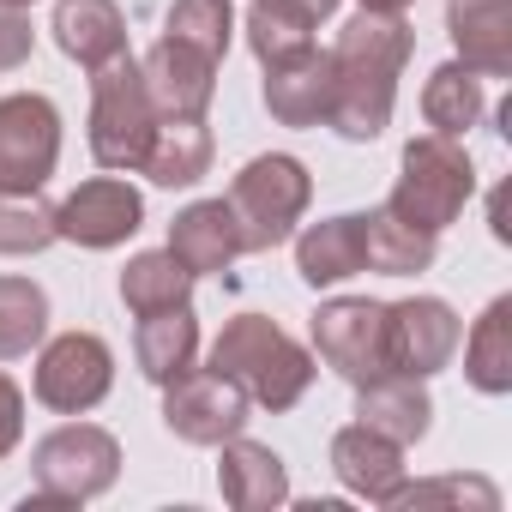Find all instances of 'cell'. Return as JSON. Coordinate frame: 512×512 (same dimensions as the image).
Here are the masks:
<instances>
[{"instance_id": "83f0119b", "label": "cell", "mask_w": 512, "mask_h": 512, "mask_svg": "<svg viewBox=\"0 0 512 512\" xmlns=\"http://www.w3.org/2000/svg\"><path fill=\"white\" fill-rule=\"evenodd\" d=\"M193 272L175 260L169 247H151V253H133L127 272H121V302L127 314H163V308H181L193 302Z\"/></svg>"}, {"instance_id": "4fadbf2b", "label": "cell", "mask_w": 512, "mask_h": 512, "mask_svg": "<svg viewBox=\"0 0 512 512\" xmlns=\"http://www.w3.org/2000/svg\"><path fill=\"white\" fill-rule=\"evenodd\" d=\"M217 67L223 61H211V55H199V49H187L175 37H157L145 49V61H139L157 121H205V109L217 97Z\"/></svg>"}, {"instance_id": "7c38bea8", "label": "cell", "mask_w": 512, "mask_h": 512, "mask_svg": "<svg viewBox=\"0 0 512 512\" xmlns=\"http://www.w3.org/2000/svg\"><path fill=\"white\" fill-rule=\"evenodd\" d=\"M386 332H392V374L434 380L440 368H452L464 320L440 296H410V302H386Z\"/></svg>"}, {"instance_id": "7a4b0ae2", "label": "cell", "mask_w": 512, "mask_h": 512, "mask_svg": "<svg viewBox=\"0 0 512 512\" xmlns=\"http://www.w3.org/2000/svg\"><path fill=\"white\" fill-rule=\"evenodd\" d=\"M211 368L229 374L253 404H266L272 416H278V410H296V404L308 398L314 374H320L314 350H302V344H296L278 320H266V314H235V320L217 332V344H211Z\"/></svg>"}, {"instance_id": "1f68e13d", "label": "cell", "mask_w": 512, "mask_h": 512, "mask_svg": "<svg viewBox=\"0 0 512 512\" xmlns=\"http://www.w3.org/2000/svg\"><path fill=\"white\" fill-rule=\"evenodd\" d=\"M392 512L410 506H476V512H500V488L488 476H434V482H398L386 494Z\"/></svg>"}, {"instance_id": "836d02e7", "label": "cell", "mask_w": 512, "mask_h": 512, "mask_svg": "<svg viewBox=\"0 0 512 512\" xmlns=\"http://www.w3.org/2000/svg\"><path fill=\"white\" fill-rule=\"evenodd\" d=\"M25 440V392L13 374H0V458Z\"/></svg>"}, {"instance_id": "5b68a950", "label": "cell", "mask_w": 512, "mask_h": 512, "mask_svg": "<svg viewBox=\"0 0 512 512\" xmlns=\"http://www.w3.org/2000/svg\"><path fill=\"white\" fill-rule=\"evenodd\" d=\"M157 133V109L145 91V73L133 55H115L109 67L91 73V157L115 175H139L145 151Z\"/></svg>"}, {"instance_id": "7402d4cb", "label": "cell", "mask_w": 512, "mask_h": 512, "mask_svg": "<svg viewBox=\"0 0 512 512\" xmlns=\"http://www.w3.org/2000/svg\"><path fill=\"white\" fill-rule=\"evenodd\" d=\"M362 217V266L380 272V278H416L434 266V253H440V235L404 223L398 211L374 205V211H356Z\"/></svg>"}, {"instance_id": "4dcf8cb0", "label": "cell", "mask_w": 512, "mask_h": 512, "mask_svg": "<svg viewBox=\"0 0 512 512\" xmlns=\"http://www.w3.org/2000/svg\"><path fill=\"white\" fill-rule=\"evenodd\" d=\"M55 247V205L37 193H0V260H31Z\"/></svg>"}, {"instance_id": "603a6c76", "label": "cell", "mask_w": 512, "mask_h": 512, "mask_svg": "<svg viewBox=\"0 0 512 512\" xmlns=\"http://www.w3.org/2000/svg\"><path fill=\"white\" fill-rule=\"evenodd\" d=\"M199 356V320H193V302L181 308H163V314H139V332H133V362L151 386H169L193 368Z\"/></svg>"}, {"instance_id": "277c9868", "label": "cell", "mask_w": 512, "mask_h": 512, "mask_svg": "<svg viewBox=\"0 0 512 512\" xmlns=\"http://www.w3.org/2000/svg\"><path fill=\"white\" fill-rule=\"evenodd\" d=\"M476 199V163L458 139L446 133H416L398 157V187L386 199V211H398L404 223L428 229V235H446L464 205Z\"/></svg>"}, {"instance_id": "d6a6232c", "label": "cell", "mask_w": 512, "mask_h": 512, "mask_svg": "<svg viewBox=\"0 0 512 512\" xmlns=\"http://www.w3.org/2000/svg\"><path fill=\"white\" fill-rule=\"evenodd\" d=\"M31 49H37V31H31V19H25L19 7H0V73L25 67V61H31Z\"/></svg>"}, {"instance_id": "e575fe53", "label": "cell", "mask_w": 512, "mask_h": 512, "mask_svg": "<svg viewBox=\"0 0 512 512\" xmlns=\"http://www.w3.org/2000/svg\"><path fill=\"white\" fill-rule=\"evenodd\" d=\"M488 223H494V241H512V223H506V187H494V199H488Z\"/></svg>"}, {"instance_id": "d4e9b609", "label": "cell", "mask_w": 512, "mask_h": 512, "mask_svg": "<svg viewBox=\"0 0 512 512\" xmlns=\"http://www.w3.org/2000/svg\"><path fill=\"white\" fill-rule=\"evenodd\" d=\"M314 31H320V19L302 7V0H253L247 7V49L266 73L302 61L314 49Z\"/></svg>"}, {"instance_id": "52a82bcc", "label": "cell", "mask_w": 512, "mask_h": 512, "mask_svg": "<svg viewBox=\"0 0 512 512\" xmlns=\"http://www.w3.org/2000/svg\"><path fill=\"white\" fill-rule=\"evenodd\" d=\"M314 356L350 386H368V380L392 374L386 302H374V296H332V302H320V314H314Z\"/></svg>"}, {"instance_id": "9a60e30c", "label": "cell", "mask_w": 512, "mask_h": 512, "mask_svg": "<svg viewBox=\"0 0 512 512\" xmlns=\"http://www.w3.org/2000/svg\"><path fill=\"white\" fill-rule=\"evenodd\" d=\"M332 476H338L356 500L386 506V494L404 482V446L386 440V434L368 428V422H350V428L332 434Z\"/></svg>"}, {"instance_id": "3957f363", "label": "cell", "mask_w": 512, "mask_h": 512, "mask_svg": "<svg viewBox=\"0 0 512 512\" xmlns=\"http://www.w3.org/2000/svg\"><path fill=\"white\" fill-rule=\"evenodd\" d=\"M235 229H241V253H272L296 235V223L308 217L314 205V175L302 157L290 151H266V157H253L241 163V175L229 181L223 193Z\"/></svg>"}, {"instance_id": "484cf974", "label": "cell", "mask_w": 512, "mask_h": 512, "mask_svg": "<svg viewBox=\"0 0 512 512\" xmlns=\"http://www.w3.org/2000/svg\"><path fill=\"white\" fill-rule=\"evenodd\" d=\"M458 344H464V380L482 398H506L512 392V296H494L470 326V338Z\"/></svg>"}, {"instance_id": "ffe728a7", "label": "cell", "mask_w": 512, "mask_h": 512, "mask_svg": "<svg viewBox=\"0 0 512 512\" xmlns=\"http://www.w3.org/2000/svg\"><path fill=\"white\" fill-rule=\"evenodd\" d=\"M356 272H368V266H362V217H356V211L320 217V223H308V229L296 235V278H302L308 290H338V284H350Z\"/></svg>"}, {"instance_id": "5bb4252c", "label": "cell", "mask_w": 512, "mask_h": 512, "mask_svg": "<svg viewBox=\"0 0 512 512\" xmlns=\"http://www.w3.org/2000/svg\"><path fill=\"white\" fill-rule=\"evenodd\" d=\"M446 37L476 79H512V0H452Z\"/></svg>"}, {"instance_id": "d6986e66", "label": "cell", "mask_w": 512, "mask_h": 512, "mask_svg": "<svg viewBox=\"0 0 512 512\" xmlns=\"http://www.w3.org/2000/svg\"><path fill=\"white\" fill-rule=\"evenodd\" d=\"M260 97H266V109H272L278 127H326L332 121V55L308 49L302 61L272 67Z\"/></svg>"}, {"instance_id": "cb8c5ba5", "label": "cell", "mask_w": 512, "mask_h": 512, "mask_svg": "<svg viewBox=\"0 0 512 512\" xmlns=\"http://www.w3.org/2000/svg\"><path fill=\"white\" fill-rule=\"evenodd\" d=\"M211 157H217V139L205 121H157L139 175L151 187H199L211 175Z\"/></svg>"}, {"instance_id": "4316f807", "label": "cell", "mask_w": 512, "mask_h": 512, "mask_svg": "<svg viewBox=\"0 0 512 512\" xmlns=\"http://www.w3.org/2000/svg\"><path fill=\"white\" fill-rule=\"evenodd\" d=\"M488 97H482V79L464 67V61H440L422 85V121L428 133H446V139H464L476 121H482Z\"/></svg>"}, {"instance_id": "9c48e42d", "label": "cell", "mask_w": 512, "mask_h": 512, "mask_svg": "<svg viewBox=\"0 0 512 512\" xmlns=\"http://www.w3.org/2000/svg\"><path fill=\"white\" fill-rule=\"evenodd\" d=\"M115 386V350L97 338V332H61L43 344L37 356V374H31V392L43 410L55 416H85L109 398Z\"/></svg>"}, {"instance_id": "74e56055", "label": "cell", "mask_w": 512, "mask_h": 512, "mask_svg": "<svg viewBox=\"0 0 512 512\" xmlns=\"http://www.w3.org/2000/svg\"><path fill=\"white\" fill-rule=\"evenodd\" d=\"M0 7H19V13H25V7H37V0H0Z\"/></svg>"}, {"instance_id": "8992f818", "label": "cell", "mask_w": 512, "mask_h": 512, "mask_svg": "<svg viewBox=\"0 0 512 512\" xmlns=\"http://www.w3.org/2000/svg\"><path fill=\"white\" fill-rule=\"evenodd\" d=\"M31 476H37V494L55 500V506H85L97 494L115 488L121 476V440L97 422H67L55 434H43L31 446Z\"/></svg>"}, {"instance_id": "d590c367", "label": "cell", "mask_w": 512, "mask_h": 512, "mask_svg": "<svg viewBox=\"0 0 512 512\" xmlns=\"http://www.w3.org/2000/svg\"><path fill=\"white\" fill-rule=\"evenodd\" d=\"M416 0H362V13H410Z\"/></svg>"}, {"instance_id": "8fae6325", "label": "cell", "mask_w": 512, "mask_h": 512, "mask_svg": "<svg viewBox=\"0 0 512 512\" xmlns=\"http://www.w3.org/2000/svg\"><path fill=\"white\" fill-rule=\"evenodd\" d=\"M139 229H145V193L121 175H91L55 205V241L91 247V253H109Z\"/></svg>"}, {"instance_id": "44dd1931", "label": "cell", "mask_w": 512, "mask_h": 512, "mask_svg": "<svg viewBox=\"0 0 512 512\" xmlns=\"http://www.w3.org/2000/svg\"><path fill=\"white\" fill-rule=\"evenodd\" d=\"M356 422L380 428V434L398 440V446H416V440H428V428H434V398H428V386L410 380V374H380V380L356 386Z\"/></svg>"}, {"instance_id": "ba28073f", "label": "cell", "mask_w": 512, "mask_h": 512, "mask_svg": "<svg viewBox=\"0 0 512 512\" xmlns=\"http://www.w3.org/2000/svg\"><path fill=\"white\" fill-rule=\"evenodd\" d=\"M61 163V109L43 91L0 97V193H43Z\"/></svg>"}, {"instance_id": "30bf717a", "label": "cell", "mask_w": 512, "mask_h": 512, "mask_svg": "<svg viewBox=\"0 0 512 512\" xmlns=\"http://www.w3.org/2000/svg\"><path fill=\"white\" fill-rule=\"evenodd\" d=\"M247 422H253V398L217 368H187L181 380L163 386V428L187 446H223L247 434Z\"/></svg>"}, {"instance_id": "f546056e", "label": "cell", "mask_w": 512, "mask_h": 512, "mask_svg": "<svg viewBox=\"0 0 512 512\" xmlns=\"http://www.w3.org/2000/svg\"><path fill=\"white\" fill-rule=\"evenodd\" d=\"M163 37L223 61L229 43H235V7H229V0H175L169 19H163Z\"/></svg>"}, {"instance_id": "2e32d148", "label": "cell", "mask_w": 512, "mask_h": 512, "mask_svg": "<svg viewBox=\"0 0 512 512\" xmlns=\"http://www.w3.org/2000/svg\"><path fill=\"white\" fill-rule=\"evenodd\" d=\"M217 452H223V458H217V488H223V500H229L235 512H272V506L290 500V470H284V458H278L272 446L235 434V440H223Z\"/></svg>"}, {"instance_id": "8d00e7d4", "label": "cell", "mask_w": 512, "mask_h": 512, "mask_svg": "<svg viewBox=\"0 0 512 512\" xmlns=\"http://www.w3.org/2000/svg\"><path fill=\"white\" fill-rule=\"evenodd\" d=\"M302 7H308L314 19H332V13H338V0H302Z\"/></svg>"}, {"instance_id": "ac0fdd59", "label": "cell", "mask_w": 512, "mask_h": 512, "mask_svg": "<svg viewBox=\"0 0 512 512\" xmlns=\"http://www.w3.org/2000/svg\"><path fill=\"white\" fill-rule=\"evenodd\" d=\"M55 43L67 61H79L85 73L109 67L115 55H127V19L115 0H55V19H49Z\"/></svg>"}, {"instance_id": "6da1fadb", "label": "cell", "mask_w": 512, "mask_h": 512, "mask_svg": "<svg viewBox=\"0 0 512 512\" xmlns=\"http://www.w3.org/2000/svg\"><path fill=\"white\" fill-rule=\"evenodd\" d=\"M326 55H332V121L326 127H338V139H350V145H374L392 127L398 79L416 55L410 19L404 13H356Z\"/></svg>"}, {"instance_id": "e0dca14e", "label": "cell", "mask_w": 512, "mask_h": 512, "mask_svg": "<svg viewBox=\"0 0 512 512\" xmlns=\"http://www.w3.org/2000/svg\"><path fill=\"white\" fill-rule=\"evenodd\" d=\"M169 253L193 272V278H211V272H229L241 260V229L229 217L223 199H193L187 211H175L169 223Z\"/></svg>"}, {"instance_id": "f1b7e54d", "label": "cell", "mask_w": 512, "mask_h": 512, "mask_svg": "<svg viewBox=\"0 0 512 512\" xmlns=\"http://www.w3.org/2000/svg\"><path fill=\"white\" fill-rule=\"evenodd\" d=\"M49 338V296L37 278H0V362H19Z\"/></svg>"}]
</instances>
